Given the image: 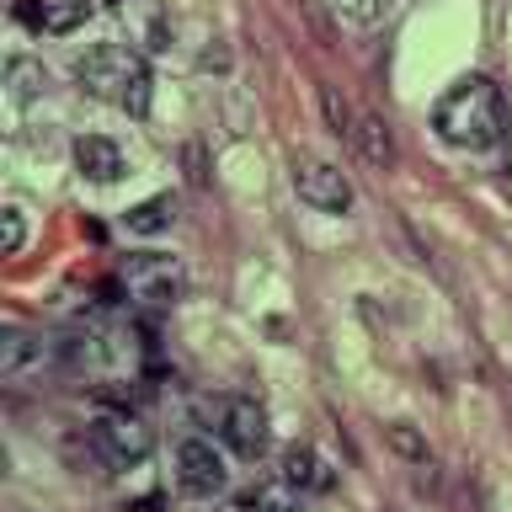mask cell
Here are the masks:
<instances>
[{"mask_svg":"<svg viewBox=\"0 0 512 512\" xmlns=\"http://www.w3.org/2000/svg\"><path fill=\"white\" fill-rule=\"evenodd\" d=\"M75 80L86 86L96 102L128 112V118H144L150 112V64H144L139 48L128 43H96L75 59Z\"/></svg>","mask_w":512,"mask_h":512,"instance_id":"cell-2","label":"cell"},{"mask_svg":"<svg viewBox=\"0 0 512 512\" xmlns=\"http://www.w3.org/2000/svg\"><path fill=\"white\" fill-rule=\"evenodd\" d=\"M91 11H96L91 0H22V6H16V16L38 32H75Z\"/></svg>","mask_w":512,"mask_h":512,"instance_id":"cell-9","label":"cell"},{"mask_svg":"<svg viewBox=\"0 0 512 512\" xmlns=\"http://www.w3.org/2000/svg\"><path fill=\"white\" fill-rule=\"evenodd\" d=\"M390 6H395V0H342V11H347L358 27H374V22H379V16L390 11Z\"/></svg>","mask_w":512,"mask_h":512,"instance_id":"cell-17","label":"cell"},{"mask_svg":"<svg viewBox=\"0 0 512 512\" xmlns=\"http://www.w3.org/2000/svg\"><path fill=\"white\" fill-rule=\"evenodd\" d=\"M176 480H182L187 496H219L230 486V470H224V454L208 438H187L176 448Z\"/></svg>","mask_w":512,"mask_h":512,"instance_id":"cell-5","label":"cell"},{"mask_svg":"<svg viewBox=\"0 0 512 512\" xmlns=\"http://www.w3.org/2000/svg\"><path fill=\"white\" fill-rule=\"evenodd\" d=\"M219 432H224V443H230L240 459H262L267 454V411L256 406V400H246V395L224 400Z\"/></svg>","mask_w":512,"mask_h":512,"instance_id":"cell-7","label":"cell"},{"mask_svg":"<svg viewBox=\"0 0 512 512\" xmlns=\"http://www.w3.org/2000/svg\"><path fill=\"white\" fill-rule=\"evenodd\" d=\"M6 80H11V96H38V91L48 86V75H43L32 59H11V64H6Z\"/></svg>","mask_w":512,"mask_h":512,"instance_id":"cell-15","label":"cell"},{"mask_svg":"<svg viewBox=\"0 0 512 512\" xmlns=\"http://www.w3.org/2000/svg\"><path fill=\"white\" fill-rule=\"evenodd\" d=\"M171 219H176V198H171V192H160V198H144L139 208H128V230H134V235H160V230H171Z\"/></svg>","mask_w":512,"mask_h":512,"instance_id":"cell-14","label":"cell"},{"mask_svg":"<svg viewBox=\"0 0 512 512\" xmlns=\"http://www.w3.org/2000/svg\"><path fill=\"white\" fill-rule=\"evenodd\" d=\"M235 512H294V486H278V480H256L251 491H240Z\"/></svg>","mask_w":512,"mask_h":512,"instance_id":"cell-13","label":"cell"},{"mask_svg":"<svg viewBox=\"0 0 512 512\" xmlns=\"http://www.w3.org/2000/svg\"><path fill=\"white\" fill-rule=\"evenodd\" d=\"M22 240H27L22 208H6V214H0V251H6V256H16V251H22Z\"/></svg>","mask_w":512,"mask_h":512,"instance_id":"cell-16","label":"cell"},{"mask_svg":"<svg viewBox=\"0 0 512 512\" xmlns=\"http://www.w3.org/2000/svg\"><path fill=\"white\" fill-rule=\"evenodd\" d=\"M294 192L320 214H347L352 208V182L326 160H294Z\"/></svg>","mask_w":512,"mask_h":512,"instance_id":"cell-6","label":"cell"},{"mask_svg":"<svg viewBox=\"0 0 512 512\" xmlns=\"http://www.w3.org/2000/svg\"><path fill=\"white\" fill-rule=\"evenodd\" d=\"M48 358H54V347L32 342L27 331H6V342H0V379L22 384V379H32V374H43Z\"/></svg>","mask_w":512,"mask_h":512,"instance_id":"cell-8","label":"cell"},{"mask_svg":"<svg viewBox=\"0 0 512 512\" xmlns=\"http://www.w3.org/2000/svg\"><path fill=\"white\" fill-rule=\"evenodd\" d=\"M320 102H326V118H331V128H336V134H347V139H352V128H358V123H352V112H347V102H342V96H336V91L326 86V91H320Z\"/></svg>","mask_w":512,"mask_h":512,"instance_id":"cell-18","label":"cell"},{"mask_svg":"<svg viewBox=\"0 0 512 512\" xmlns=\"http://www.w3.org/2000/svg\"><path fill=\"white\" fill-rule=\"evenodd\" d=\"M352 144L363 150L368 166H379V171L395 166V139H390V128H384L379 118H358V128H352Z\"/></svg>","mask_w":512,"mask_h":512,"instance_id":"cell-12","label":"cell"},{"mask_svg":"<svg viewBox=\"0 0 512 512\" xmlns=\"http://www.w3.org/2000/svg\"><path fill=\"white\" fill-rule=\"evenodd\" d=\"M390 443H395V448H400V454H406V459H416V464H427V443L416 438L411 427H390Z\"/></svg>","mask_w":512,"mask_h":512,"instance_id":"cell-19","label":"cell"},{"mask_svg":"<svg viewBox=\"0 0 512 512\" xmlns=\"http://www.w3.org/2000/svg\"><path fill=\"white\" fill-rule=\"evenodd\" d=\"M283 480H288L294 491H331L336 470H331V464L315 454L310 443H294V448L283 454Z\"/></svg>","mask_w":512,"mask_h":512,"instance_id":"cell-11","label":"cell"},{"mask_svg":"<svg viewBox=\"0 0 512 512\" xmlns=\"http://www.w3.org/2000/svg\"><path fill=\"white\" fill-rule=\"evenodd\" d=\"M75 166H80L86 182H118L123 176V150L102 134H86V139H75Z\"/></svg>","mask_w":512,"mask_h":512,"instance_id":"cell-10","label":"cell"},{"mask_svg":"<svg viewBox=\"0 0 512 512\" xmlns=\"http://www.w3.org/2000/svg\"><path fill=\"white\" fill-rule=\"evenodd\" d=\"M432 128L459 150H496L507 139V102L486 75H464L432 107Z\"/></svg>","mask_w":512,"mask_h":512,"instance_id":"cell-1","label":"cell"},{"mask_svg":"<svg viewBox=\"0 0 512 512\" xmlns=\"http://www.w3.org/2000/svg\"><path fill=\"white\" fill-rule=\"evenodd\" d=\"M123 288H128V299L160 310V304H176V294H182V267H176L171 256H128Z\"/></svg>","mask_w":512,"mask_h":512,"instance_id":"cell-4","label":"cell"},{"mask_svg":"<svg viewBox=\"0 0 512 512\" xmlns=\"http://www.w3.org/2000/svg\"><path fill=\"white\" fill-rule=\"evenodd\" d=\"M91 448L102 454L112 470H134V464L150 459V448H155V432L144 416L134 411H102L91 422Z\"/></svg>","mask_w":512,"mask_h":512,"instance_id":"cell-3","label":"cell"}]
</instances>
